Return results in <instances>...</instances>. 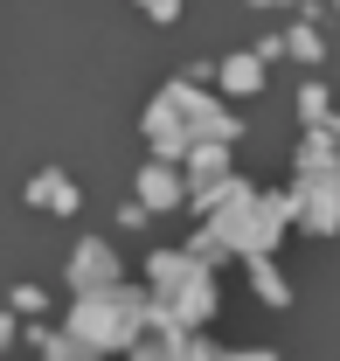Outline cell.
Here are the masks:
<instances>
[{"label":"cell","instance_id":"cell-7","mask_svg":"<svg viewBox=\"0 0 340 361\" xmlns=\"http://www.w3.org/2000/svg\"><path fill=\"white\" fill-rule=\"evenodd\" d=\"M250 278H257V299H271V306H285V278L271 271V257H250Z\"/></svg>","mask_w":340,"mask_h":361},{"label":"cell","instance_id":"cell-10","mask_svg":"<svg viewBox=\"0 0 340 361\" xmlns=\"http://www.w3.org/2000/svg\"><path fill=\"white\" fill-rule=\"evenodd\" d=\"M222 361H278L271 348H257V355H222Z\"/></svg>","mask_w":340,"mask_h":361},{"label":"cell","instance_id":"cell-9","mask_svg":"<svg viewBox=\"0 0 340 361\" xmlns=\"http://www.w3.org/2000/svg\"><path fill=\"white\" fill-rule=\"evenodd\" d=\"M14 313H42V292L35 285H14Z\"/></svg>","mask_w":340,"mask_h":361},{"label":"cell","instance_id":"cell-3","mask_svg":"<svg viewBox=\"0 0 340 361\" xmlns=\"http://www.w3.org/2000/svg\"><path fill=\"white\" fill-rule=\"evenodd\" d=\"M139 202H146V209H174V202H188V180L174 174L167 160H153V167L139 174Z\"/></svg>","mask_w":340,"mask_h":361},{"label":"cell","instance_id":"cell-12","mask_svg":"<svg viewBox=\"0 0 340 361\" xmlns=\"http://www.w3.org/2000/svg\"><path fill=\"white\" fill-rule=\"evenodd\" d=\"M334 14H340V0H334Z\"/></svg>","mask_w":340,"mask_h":361},{"label":"cell","instance_id":"cell-8","mask_svg":"<svg viewBox=\"0 0 340 361\" xmlns=\"http://www.w3.org/2000/svg\"><path fill=\"white\" fill-rule=\"evenodd\" d=\"M285 42H292V56H298V63H320V56H327V42H320L312 28H292Z\"/></svg>","mask_w":340,"mask_h":361},{"label":"cell","instance_id":"cell-2","mask_svg":"<svg viewBox=\"0 0 340 361\" xmlns=\"http://www.w3.org/2000/svg\"><path fill=\"white\" fill-rule=\"evenodd\" d=\"M70 285H77V292H111V285H126V278H119V257H111V243H97V236L77 243V250H70Z\"/></svg>","mask_w":340,"mask_h":361},{"label":"cell","instance_id":"cell-6","mask_svg":"<svg viewBox=\"0 0 340 361\" xmlns=\"http://www.w3.org/2000/svg\"><path fill=\"white\" fill-rule=\"evenodd\" d=\"M298 111H305V126H334V104H327V84H305V90H298Z\"/></svg>","mask_w":340,"mask_h":361},{"label":"cell","instance_id":"cell-4","mask_svg":"<svg viewBox=\"0 0 340 361\" xmlns=\"http://www.w3.org/2000/svg\"><path fill=\"white\" fill-rule=\"evenodd\" d=\"M28 202H49V216H77V209H84V195H77L63 174H35L28 180Z\"/></svg>","mask_w":340,"mask_h":361},{"label":"cell","instance_id":"cell-5","mask_svg":"<svg viewBox=\"0 0 340 361\" xmlns=\"http://www.w3.org/2000/svg\"><path fill=\"white\" fill-rule=\"evenodd\" d=\"M257 84H264V56H229L222 63V90L229 97H250Z\"/></svg>","mask_w":340,"mask_h":361},{"label":"cell","instance_id":"cell-1","mask_svg":"<svg viewBox=\"0 0 340 361\" xmlns=\"http://www.w3.org/2000/svg\"><path fill=\"white\" fill-rule=\"evenodd\" d=\"M139 313H153V299H139L132 285H111V292H77L70 334H84L90 348H132Z\"/></svg>","mask_w":340,"mask_h":361},{"label":"cell","instance_id":"cell-11","mask_svg":"<svg viewBox=\"0 0 340 361\" xmlns=\"http://www.w3.org/2000/svg\"><path fill=\"white\" fill-rule=\"evenodd\" d=\"M0 348H14V319L0 313Z\"/></svg>","mask_w":340,"mask_h":361}]
</instances>
